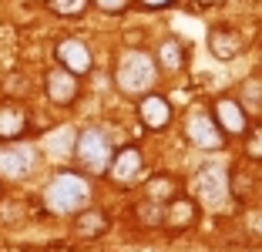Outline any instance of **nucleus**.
Listing matches in <instances>:
<instances>
[{
	"label": "nucleus",
	"mask_w": 262,
	"mask_h": 252,
	"mask_svg": "<svg viewBox=\"0 0 262 252\" xmlns=\"http://www.w3.org/2000/svg\"><path fill=\"white\" fill-rule=\"evenodd\" d=\"M155 71H158L155 54H148V51H128L121 61H118V68H115L118 91H124L128 98H145V94H151Z\"/></svg>",
	"instance_id": "nucleus-1"
},
{
	"label": "nucleus",
	"mask_w": 262,
	"mask_h": 252,
	"mask_svg": "<svg viewBox=\"0 0 262 252\" xmlns=\"http://www.w3.org/2000/svg\"><path fill=\"white\" fill-rule=\"evenodd\" d=\"M88 199H91V185L77 172H57L44 188L47 208L64 212V215H77L81 208H88Z\"/></svg>",
	"instance_id": "nucleus-2"
},
{
	"label": "nucleus",
	"mask_w": 262,
	"mask_h": 252,
	"mask_svg": "<svg viewBox=\"0 0 262 252\" xmlns=\"http://www.w3.org/2000/svg\"><path fill=\"white\" fill-rule=\"evenodd\" d=\"M74 158L84 172H94V175H108L111 158H115V141H111L108 131L101 128H84L74 138Z\"/></svg>",
	"instance_id": "nucleus-3"
},
{
	"label": "nucleus",
	"mask_w": 262,
	"mask_h": 252,
	"mask_svg": "<svg viewBox=\"0 0 262 252\" xmlns=\"http://www.w3.org/2000/svg\"><path fill=\"white\" fill-rule=\"evenodd\" d=\"M185 138L195 148H205V152H215V148L225 145V135L219 128V121L212 118V111H202V108H195L185 118Z\"/></svg>",
	"instance_id": "nucleus-4"
},
{
	"label": "nucleus",
	"mask_w": 262,
	"mask_h": 252,
	"mask_svg": "<svg viewBox=\"0 0 262 252\" xmlns=\"http://www.w3.org/2000/svg\"><path fill=\"white\" fill-rule=\"evenodd\" d=\"M54 57H57V68L71 71V74H77V77H84L88 71L94 68V57H91V51H88V44L81 37H64V40H57Z\"/></svg>",
	"instance_id": "nucleus-5"
},
{
	"label": "nucleus",
	"mask_w": 262,
	"mask_h": 252,
	"mask_svg": "<svg viewBox=\"0 0 262 252\" xmlns=\"http://www.w3.org/2000/svg\"><path fill=\"white\" fill-rule=\"evenodd\" d=\"M34 155L31 145H24V141H14V145H4L0 148V175L4 178H27L34 172Z\"/></svg>",
	"instance_id": "nucleus-6"
},
{
	"label": "nucleus",
	"mask_w": 262,
	"mask_h": 252,
	"mask_svg": "<svg viewBox=\"0 0 262 252\" xmlns=\"http://www.w3.org/2000/svg\"><path fill=\"white\" fill-rule=\"evenodd\" d=\"M44 94H47V101H54V104H71V101L81 94V77L64 71V68H51L44 74Z\"/></svg>",
	"instance_id": "nucleus-7"
},
{
	"label": "nucleus",
	"mask_w": 262,
	"mask_h": 252,
	"mask_svg": "<svg viewBox=\"0 0 262 252\" xmlns=\"http://www.w3.org/2000/svg\"><path fill=\"white\" fill-rule=\"evenodd\" d=\"M212 118L219 121L222 135H235V138H239V135H246V131H249V115H246V108H242L235 98H219Z\"/></svg>",
	"instance_id": "nucleus-8"
},
{
	"label": "nucleus",
	"mask_w": 262,
	"mask_h": 252,
	"mask_svg": "<svg viewBox=\"0 0 262 252\" xmlns=\"http://www.w3.org/2000/svg\"><path fill=\"white\" fill-rule=\"evenodd\" d=\"M27 124H31V118H27V111H24L20 104L0 101V141H4V145L20 141V138L27 135Z\"/></svg>",
	"instance_id": "nucleus-9"
},
{
	"label": "nucleus",
	"mask_w": 262,
	"mask_h": 252,
	"mask_svg": "<svg viewBox=\"0 0 262 252\" xmlns=\"http://www.w3.org/2000/svg\"><path fill=\"white\" fill-rule=\"evenodd\" d=\"M138 118L145 128L151 131H162L171 124V104L165 94H145V98L138 101Z\"/></svg>",
	"instance_id": "nucleus-10"
},
{
	"label": "nucleus",
	"mask_w": 262,
	"mask_h": 252,
	"mask_svg": "<svg viewBox=\"0 0 262 252\" xmlns=\"http://www.w3.org/2000/svg\"><path fill=\"white\" fill-rule=\"evenodd\" d=\"M141 148L138 145H124L121 152H115V158H111V168L108 175L115 178V182H131V178L141 172Z\"/></svg>",
	"instance_id": "nucleus-11"
},
{
	"label": "nucleus",
	"mask_w": 262,
	"mask_h": 252,
	"mask_svg": "<svg viewBox=\"0 0 262 252\" xmlns=\"http://www.w3.org/2000/svg\"><path fill=\"white\" fill-rule=\"evenodd\" d=\"M208 51H212V57H219V61H232V57H239L242 51V37L232 27H212L208 31Z\"/></svg>",
	"instance_id": "nucleus-12"
},
{
	"label": "nucleus",
	"mask_w": 262,
	"mask_h": 252,
	"mask_svg": "<svg viewBox=\"0 0 262 252\" xmlns=\"http://www.w3.org/2000/svg\"><path fill=\"white\" fill-rule=\"evenodd\" d=\"M108 225H111V219L101 208H81L74 215V236L77 239H98L108 232Z\"/></svg>",
	"instance_id": "nucleus-13"
},
{
	"label": "nucleus",
	"mask_w": 262,
	"mask_h": 252,
	"mask_svg": "<svg viewBox=\"0 0 262 252\" xmlns=\"http://www.w3.org/2000/svg\"><path fill=\"white\" fill-rule=\"evenodd\" d=\"M195 215H199L195 199L175 195V199L168 202V208H165V225H168V229H188V225H195Z\"/></svg>",
	"instance_id": "nucleus-14"
},
{
	"label": "nucleus",
	"mask_w": 262,
	"mask_h": 252,
	"mask_svg": "<svg viewBox=\"0 0 262 252\" xmlns=\"http://www.w3.org/2000/svg\"><path fill=\"white\" fill-rule=\"evenodd\" d=\"M199 188H202V199L208 202V205H219V202L225 199V172L222 168H205L199 175Z\"/></svg>",
	"instance_id": "nucleus-15"
},
{
	"label": "nucleus",
	"mask_w": 262,
	"mask_h": 252,
	"mask_svg": "<svg viewBox=\"0 0 262 252\" xmlns=\"http://www.w3.org/2000/svg\"><path fill=\"white\" fill-rule=\"evenodd\" d=\"M185 57H188L185 44H182L178 37H168V40H162V44H158L155 64H158V68H165V71H178V68H185Z\"/></svg>",
	"instance_id": "nucleus-16"
},
{
	"label": "nucleus",
	"mask_w": 262,
	"mask_h": 252,
	"mask_svg": "<svg viewBox=\"0 0 262 252\" xmlns=\"http://www.w3.org/2000/svg\"><path fill=\"white\" fill-rule=\"evenodd\" d=\"M145 192H148V199H151V202H171V199H175V192H178V182L171 175H155L151 182L145 185Z\"/></svg>",
	"instance_id": "nucleus-17"
},
{
	"label": "nucleus",
	"mask_w": 262,
	"mask_h": 252,
	"mask_svg": "<svg viewBox=\"0 0 262 252\" xmlns=\"http://www.w3.org/2000/svg\"><path fill=\"white\" fill-rule=\"evenodd\" d=\"M239 104L246 108V115H259V111H262V81H259V77H249V81L242 84Z\"/></svg>",
	"instance_id": "nucleus-18"
},
{
	"label": "nucleus",
	"mask_w": 262,
	"mask_h": 252,
	"mask_svg": "<svg viewBox=\"0 0 262 252\" xmlns=\"http://www.w3.org/2000/svg\"><path fill=\"white\" fill-rule=\"evenodd\" d=\"M47 7L57 17H84L88 7H91V0H47Z\"/></svg>",
	"instance_id": "nucleus-19"
},
{
	"label": "nucleus",
	"mask_w": 262,
	"mask_h": 252,
	"mask_svg": "<svg viewBox=\"0 0 262 252\" xmlns=\"http://www.w3.org/2000/svg\"><path fill=\"white\" fill-rule=\"evenodd\" d=\"M135 212L141 215V225H165V208L158 205V202H151V199L141 202Z\"/></svg>",
	"instance_id": "nucleus-20"
},
{
	"label": "nucleus",
	"mask_w": 262,
	"mask_h": 252,
	"mask_svg": "<svg viewBox=\"0 0 262 252\" xmlns=\"http://www.w3.org/2000/svg\"><path fill=\"white\" fill-rule=\"evenodd\" d=\"M246 155L249 158H262V124L246 131Z\"/></svg>",
	"instance_id": "nucleus-21"
},
{
	"label": "nucleus",
	"mask_w": 262,
	"mask_h": 252,
	"mask_svg": "<svg viewBox=\"0 0 262 252\" xmlns=\"http://www.w3.org/2000/svg\"><path fill=\"white\" fill-rule=\"evenodd\" d=\"M94 7H101L104 14H121L124 7H128V0H91Z\"/></svg>",
	"instance_id": "nucleus-22"
},
{
	"label": "nucleus",
	"mask_w": 262,
	"mask_h": 252,
	"mask_svg": "<svg viewBox=\"0 0 262 252\" xmlns=\"http://www.w3.org/2000/svg\"><path fill=\"white\" fill-rule=\"evenodd\" d=\"M141 7H148V10H162V7H171L175 0H138Z\"/></svg>",
	"instance_id": "nucleus-23"
}]
</instances>
